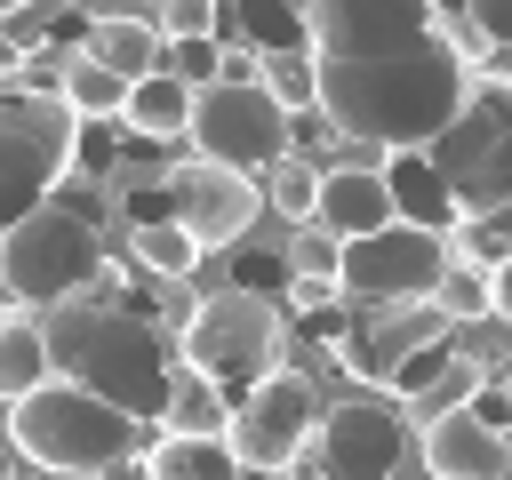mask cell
<instances>
[{
    "mask_svg": "<svg viewBox=\"0 0 512 480\" xmlns=\"http://www.w3.org/2000/svg\"><path fill=\"white\" fill-rule=\"evenodd\" d=\"M304 56H312V112L344 144L424 152L464 88L472 64L448 48L440 8L424 0H312L304 8Z\"/></svg>",
    "mask_w": 512,
    "mask_h": 480,
    "instance_id": "obj_1",
    "label": "cell"
},
{
    "mask_svg": "<svg viewBox=\"0 0 512 480\" xmlns=\"http://www.w3.org/2000/svg\"><path fill=\"white\" fill-rule=\"evenodd\" d=\"M48 328V368L80 392H96L104 408H120L128 424H160L168 376H176V336L168 320L136 312V304H64Z\"/></svg>",
    "mask_w": 512,
    "mask_h": 480,
    "instance_id": "obj_2",
    "label": "cell"
},
{
    "mask_svg": "<svg viewBox=\"0 0 512 480\" xmlns=\"http://www.w3.org/2000/svg\"><path fill=\"white\" fill-rule=\"evenodd\" d=\"M144 448H152L144 424H128L120 408H104L96 392H80L64 376H48L40 392H24L8 408V456H24L48 480H104V472L136 464Z\"/></svg>",
    "mask_w": 512,
    "mask_h": 480,
    "instance_id": "obj_3",
    "label": "cell"
},
{
    "mask_svg": "<svg viewBox=\"0 0 512 480\" xmlns=\"http://www.w3.org/2000/svg\"><path fill=\"white\" fill-rule=\"evenodd\" d=\"M112 272L104 256V224H88L80 208L48 200L32 208L24 224L0 232V296L16 312H64V304H88V288Z\"/></svg>",
    "mask_w": 512,
    "mask_h": 480,
    "instance_id": "obj_4",
    "label": "cell"
},
{
    "mask_svg": "<svg viewBox=\"0 0 512 480\" xmlns=\"http://www.w3.org/2000/svg\"><path fill=\"white\" fill-rule=\"evenodd\" d=\"M424 168L448 184L456 216L512 208V80L504 72H472L456 120L424 144Z\"/></svg>",
    "mask_w": 512,
    "mask_h": 480,
    "instance_id": "obj_5",
    "label": "cell"
},
{
    "mask_svg": "<svg viewBox=\"0 0 512 480\" xmlns=\"http://www.w3.org/2000/svg\"><path fill=\"white\" fill-rule=\"evenodd\" d=\"M288 352V312L272 296H240V288H216L200 296L184 320H176V368H200L224 400L232 392H256Z\"/></svg>",
    "mask_w": 512,
    "mask_h": 480,
    "instance_id": "obj_6",
    "label": "cell"
},
{
    "mask_svg": "<svg viewBox=\"0 0 512 480\" xmlns=\"http://www.w3.org/2000/svg\"><path fill=\"white\" fill-rule=\"evenodd\" d=\"M408 464H416V424H408V408H392L384 392H360V400L320 408L312 448H304L280 480H408Z\"/></svg>",
    "mask_w": 512,
    "mask_h": 480,
    "instance_id": "obj_7",
    "label": "cell"
},
{
    "mask_svg": "<svg viewBox=\"0 0 512 480\" xmlns=\"http://www.w3.org/2000/svg\"><path fill=\"white\" fill-rule=\"evenodd\" d=\"M192 160H216L232 176H272L296 152V120L256 88V72H224L216 88L192 96Z\"/></svg>",
    "mask_w": 512,
    "mask_h": 480,
    "instance_id": "obj_8",
    "label": "cell"
},
{
    "mask_svg": "<svg viewBox=\"0 0 512 480\" xmlns=\"http://www.w3.org/2000/svg\"><path fill=\"white\" fill-rule=\"evenodd\" d=\"M72 136L80 120L64 112V96L0 88V232L48 208V192L72 176Z\"/></svg>",
    "mask_w": 512,
    "mask_h": 480,
    "instance_id": "obj_9",
    "label": "cell"
},
{
    "mask_svg": "<svg viewBox=\"0 0 512 480\" xmlns=\"http://www.w3.org/2000/svg\"><path fill=\"white\" fill-rule=\"evenodd\" d=\"M328 328V360L352 376V384H400L424 352H440L448 344V320L432 312V304H392V312H352V304H336V312H320L312 320V336Z\"/></svg>",
    "mask_w": 512,
    "mask_h": 480,
    "instance_id": "obj_10",
    "label": "cell"
},
{
    "mask_svg": "<svg viewBox=\"0 0 512 480\" xmlns=\"http://www.w3.org/2000/svg\"><path fill=\"white\" fill-rule=\"evenodd\" d=\"M440 272H448V240H432L416 224H384V232H368L336 256V304H352V312L432 304Z\"/></svg>",
    "mask_w": 512,
    "mask_h": 480,
    "instance_id": "obj_11",
    "label": "cell"
},
{
    "mask_svg": "<svg viewBox=\"0 0 512 480\" xmlns=\"http://www.w3.org/2000/svg\"><path fill=\"white\" fill-rule=\"evenodd\" d=\"M320 432V384L296 376V368H272L256 392L232 400V424H224V448L240 456V472L256 480H280Z\"/></svg>",
    "mask_w": 512,
    "mask_h": 480,
    "instance_id": "obj_12",
    "label": "cell"
},
{
    "mask_svg": "<svg viewBox=\"0 0 512 480\" xmlns=\"http://www.w3.org/2000/svg\"><path fill=\"white\" fill-rule=\"evenodd\" d=\"M264 216V192L256 176H232L216 160H176L168 168V224L208 256V248H240L248 224Z\"/></svg>",
    "mask_w": 512,
    "mask_h": 480,
    "instance_id": "obj_13",
    "label": "cell"
},
{
    "mask_svg": "<svg viewBox=\"0 0 512 480\" xmlns=\"http://www.w3.org/2000/svg\"><path fill=\"white\" fill-rule=\"evenodd\" d=\"M416 464L424 480H512V440L488 432L472 408H456V416L416 424Z\"/></svg>",
    "mask_w": 512,
    "mask_h": 480,
    "instance_id": "obj_14",
    "label": "cell"
},
{
    "mask_svg": "<svg viewBox=\"0 0 512 480\" xmlns=\"http://www.w3.org/2000/svg\"><path fill=\"white\" fill-rule=\"evenodd\" d=\"M480 384H488V360H472V352L440 344V352H424V360H416L384 400H392V408H416V424H432V416L472 408V400H480Z\"/></svg>",
    "mask_w": 512,
    "mask_h": 480,
    "instance_id": "obj_15",
    "label": "cell"
},
{
    "mask_svg": "<svg viewBox=\"0 0 512 480\" xmlns=\"http://www.w3.org/2000/svg\"><path fill=\"white\" fill-rule=\"evenodd\" d=\"M312 224H320L336 248H352V240L384 232V224H392V192H384V176H376V168H320Z\"/></svg>",
    "mask_w": 512,
    "mask_h": 480,
    "instance_id": "obj_16",
    "label": "cell"
},
{
    "mask_svg": "<svg viewBox=\"0 0 512 480\" xmlns=\"http://www.w3.org/2000/svg\"><path fill=\"white\" fill-rule=\"evenodd\" d=\"M80 56L88 64H104L112 80H152L160 72V32H152V16H136V8H112V16H88V40H80Z\"/></svg>",
    "mask_w": 512,
    "mask_h": 480,
    "instance_id": "obj_17",
    "label": "cell"
},
{
    "mask_svg": "<svg viewBox=\"0 0 512 480\" xmlns=\"http://www.w3.org/2000/svg\"><path fill=\"white\" fill-rule=\"evenodd\" d=\"M384 192H392V224H416V232H432V240H448L464 216H456V200H448V184L424 168V152H392L384 168Z\"/></svg>",
    "mask_w": 512,
    "mask_h": 480,
    "instance_id": "obj_18",
    "label": "cell"
},
{
    "mask_svg": "<svg viewBox=\"0 0 512 480\" xmlns=\"http://www.w3.org/2000/svg\"><path fill=\"white\" fill-rule=\"evenodd\" d=\"M216 48H224V56L264 48V64H272V56H304V8H280V0L216 8Z\"/></svg>",
    "mask_w": 512,
    "mask_h": 480,
    "instance_id": "obj_19",
    "label": "cell"
},
{
    "mask_svg": "<svg viewBox=\"0 0 512 480\" xmlns=\"http://www.w3.org/2000/svg\"><path fill=\"white\" fill-rule=\"evenodd\" d=\"M48 376H56L48 368V328L0 296V408H16L24 392H40Z\"/></svg>",
    "mask_w": 512,
    "mask_h": 480,
    "instance_id": "obj_20",
    "label": "cell"
},
{
    "mask_svg": "<svg viewBox=\"0 0 512 480\" xmlns=\"http://www.w3.org/2000/svg\"><path fill=\"white\" fill-rule=\"evenodd\" d=\"M120 128H128L136 144H176V136L192 128V88H184L176 72H152V80H136V88H128V112H120Z\"/></svg>",
    "mask_w": 512,
    "mask_h": 480,
    "instance_id": "obj_21",
    "label": "cell"
},
{
    "mask_svg": "<svg viewBox=\"0 0 512 480\" xmlns=\"http://www.w3.org/2000/svg\"><path fill=\"white\" fill-rule=\"evenodd\" d=\"M224 424H232V400L200 368H176L168 376V400H160V432L168 440H224Z\"/></svg>",
    "mask_w": 512,
    "mask_h": 480,
    "instance_id": "obj_22",
    "label": "cell"
},
{
    "mask_svg": "<svg viewBox=\"0 0 512 480\" xmlns=\"http://www.w3.org/2000/svg\"><path fill=\"white\" fill-rule=\"evenodd\" d=\"M136 472H144V480H248L224 440H168V432L136 456Z\"/></svg>",
    "mask_w": 512,
    "mask_h": 480,
    "instance_id": "obj_23",
    "label": "cell"
},
{
    "mask_svg": "<svg viewBox=\"0 0 512 480\" xmlns=\"http://www.w3.org/2000/svg\"><path fill=\"white\" fill-rule=\"evenodd\" d=\"M64 112L72 120H120L128 112V80H112L104 64H88L80 48L64 56Z\"/></svg>",
    "mask_w": 512,
    "mask_h": 480,
    "instance_id": "obj_24",
    "label": "cell"
},
{
    "mask_svg": "<svg viewBox=\"0 0 512 480\" xmlns=\"http://www.w3.org/2000/svg\"><path fill=\"white\" fill-rule=\"evenodd\" d=\"M512 256V208H488V216H464L448 232V264H472V272H496Z\"/></svg>",
    "mask_w": 512,
    "mask_h": 480,
    "instance_id": "obj_25",
    "label": "cell"
},
{
    "mask_svg": "<svg viewBox=\"0 0 512 480\" xmlns=\"http://www.w3.org/2000/svg\"><path fill=\"white\" fill-rule=\"evenodd\" d=\"M128 256H136L152 280H192V264H200V248H192L176 224H136V232H128Z\"/></svg>",
    "mask_w": 512,
    "mask_h": 480,
    "instance_id": "obj_26",
    "label": "cell"
},
{
    "mask_svg": "<svg viewBox=\"0 0 512 480\" xmlns=\"http://www.w3.org/2000/svg\"><path fill=\"white\" fill-rule=\"evenodd\" d=\"M312 200H320V168H312L304 152H288V160L264 176V208L288 216V224H312Z\"/></svg>",
    "mask_w": 512,
    "mask_h": 480,
    "instance_id": "obj_27",
    "label": "cell"
},
{
    "mask_svg": "<svg viewBox=\"0 0 512 480\" xmlns=\"http://www.w3.org/2000/svg\"><path fill=\"white\" fill-rule=\"evenodd\" d=\"M432 312H440L448 328H464V320H488V272H472V264H448V272H440V288H432Z\"/></svg>",
    "mask_w": 512,
    "mask_h": 480,
    "instance_id": "obj_28",
    "label": "cell"
},
{
    "mask_svg": "<svg viewBox=\"0 0 512 480\" xmlns=\"http://www.w3.org/2000/svg\"><path fill=\"white\" fill-rule=\"evenodd\" d=\"M256 88L296 120V112H312V56H272L264 72H256Z\"/></svg>",
    "mask_w": 512,
    "mask_h": 480,
    "instance_id": "obj_29",
    "label": "cell"
},
{
    "mask_svg": "<svg viewBox=\"0 0 512 480\" xmlns=\"http://www.w3.org/2000/svg\"><path fill=\"white\" fill-rule=\"evenodd\" d=\"M152 32H160V48L216 40V0H168V8H152Z\"/></svg>",
    "mask_w": 512,
    "mask_h": 480,
    "instance_id": "obj_30",
    "label": "cell"
},
{
    "mask_svg": "<svg viewBox=\"0 0 512 480\" xmlns=\"http://www.w3.org/2000/svg\"><path fill=\"white\" fill-rule=\"evenodd\" d=\"M280 256H288V280H328V288H336V256H344V248H336L320 224H296V240H288Z\"/></svg>",
    "mask_w": 512,
    "mask_h": 480,
    "instance_id": "obj_31",
    "label": "cell"
},
{
    "mask_svg": "<svg viewBox=\"0 0 512 480\" xmlns=\"http://www.w3.org/2000/svg\"><path fill=\"white\" fill-rule=\"evenodd\" d=\"M464 32L480 40V56H496V48H512V0H472V16H464Z\"/></svg>",
    "mask_w": 512,
    "mask_h": 480,
    "instance_id": "obj_32",
    "label": "cell"
},
{
    "mask_svg": "<svg viewBox=\"0 0 512 480\" xmlns=\"http://www.w3.org/2000/svg\"><path fill=\"white\" fill-rule=\"evenodd\" d=\"M488 320H504V328H512V256L488 272Z\"/></svg>",
    "mask_w": 512,
    "mask_h": 480,
    "instance_id": "obj_33",
    "label": "cell"
},
{
    "mask_svg": "<svg viewBox=\"0 0 512 480\" xmlns=\"http://www.w3.org/2000/svg\"><path fill=\"white\" fill-rule=\"evenodd\" d=\"M16 64H24V48H16L8 32H0V88H16Z\"/></svg>",
    "mask_w": 512,
    "mask_h": 480,
    "instance_id": "obj_34",
    "label": "cell"
},
{
    "mask_svg": "<svg viewBox=\"0 0 512 480\" xmlns=\"http://www.w3.org/2000/svg\"><path fill=\"white\" fill-rule=\"evenodd\" d=\"M496 392H504V440H512V376H504V384H496Z\"/></svg>",
    "mask_w": 512,
    "mask_h": 480,
    "instance_id": "obj_35",
    "label": "cell"
},
{
    "mask_svg": "<svg viewBox=\"0 0 512 480\" xmlns=\"http://www.w3.org/2000/svg\"><path fill=\"white\" fill-rule=\"evenodd\" d=\"M0 480H16V456H8V448H0Z\"/></svg>",
    "mask_w": 512,
    "mask_h": 480,
    "instance_id": "obj_36",
    "label": "cell"
},
{
    "mask_svg": "<svg viewBox=\"0 0 512 480\" xmlns=\"http://www.w3.org/2000/svg\"><path fill=\"white\" fill-rule=\"evenodd\" d=\"M104 480H144V472H136V464H120V472H104Z\"/></svg>",
    "mask_w": 512,
    "mask_h": 480,
    "instance_id": "obj_37",
    "label": "cell"
},
{
    "mask_svg": "<svg viewBox=\"0 0 512 480\" xmlns=\"http://www.w3.org/2000/svg\"><path fill=\"white\" fill-rule=\"evenodd\" d=\"M248 480H256V472H248Z\"/></svg>",
    "mask_w": 512,
    "mask_h": 480,
    "instance_id": "obj_38",
    "label": "cell"
}]
</instances>
